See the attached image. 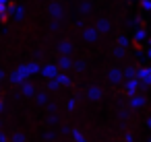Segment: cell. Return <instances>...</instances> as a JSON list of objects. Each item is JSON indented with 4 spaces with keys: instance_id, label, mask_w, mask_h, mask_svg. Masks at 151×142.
Masks as SVG:
<instances>
[{
    "instance_id": "1",
    "label": "cell",
    "mask_w": 151,
    "mask_h": 142,
    "mask_svg": "<svg viewBox=\"0 0 151 142\" xmlns=\"http://www.w3.org/2000/svg\"><path fill=\"white\" fill-rule=\"evenodd\" d=\"M48 15H50L54 21H58V23L64 19V9H62V2H60V0H54V2L48 4Z\"/></svg>"
},
{
    "instance_id": "2",
    "label": "cell",
    "mask_w": 151,
    "mask_h": 142,
    "mask_svg": "<svg viewBox=\"0 0 151 142\" xmlns=\"http://www.w3.org/2000/svg\"><path fill=\"white\" fill-rule=\"evenodd\" d=\"M56 52H58L60 56H70V54L75 52V43H73L70 39H60V41L56 43Z\"/></svg>"
},
{
    "instance_id": "3",
    "label": "cell",
    "mask_w": 151,
    "mask_h": 142,
    "mask_svg": "<svg viewBox=\"0 0 151 142\" xmlns=\"http://www.w3.org/2000/svg\"><path fill=\"white\" fill-rule=\"evenodd\" d=\"M81 37H83V41H85V43H95V41L99 39V33H97L93 27H83Z\"/></svg>"
},
{
    "instance_id": "4",
    "label": "cell",
    "mask_w": 151,
    "mask_h": 142,
    "mask_svg": "<svg viewBox=\"0 0 151 142\" xmlns=\"http://www.w3.org/2000/svg\"><path fill=\"white\" fill-rule=\"evenodd\" d=\"M40 72H42L46 78H56V74H58L60 70H58V66H56L54 62H48V64H44V66L40 68Z\"/></svg>"
},
{
    "instance_id": "5",
    "label": "cell",
    "mask_w": 151,
    "mask_h": 142,
    "mask_svg": "<svg viewBox=\"0 0 151 142\" xmlns=\"http://www.w3.org/2000/svg\"><path fill=\"white\" fill-rule=\"evenodd\" d=\"M99 35H104V33H110L112 31V23H110V19H97V23H95V27H93Z\"/></svg>"
},
{
    "instance_id": "6",
    "label": "cell",
    "mask_w": 151,
    "mask_h": 142,
    "mask_svg": "<svg viewBox=\"0 0 151 142\" xmlns=\"http://www.w3.org/2000/svg\"><path fill=\"white\" fill-rule=\"evenodd\" d=\"M27 76H29V74H27L25 66H19V68H17V70H15V72L11 74V80H13V82H23V80H25Z\"/></svg>"
},
{
    "instance_id": "7",
    "label": "cell",
    "mask_w": 151,
    "mask_h": 142,
    "mask_svg": "<svg viewBox=\"0 0 151 142\" xmlns=\"http://www.w3.org/2000/svg\"><path fill=\"white\" fill-rule=\"evenodd\" d=\"M108 80H110L112 84H120V82H122V70H120V68H110Z\"/></svg>"
},
{
    "instance_id": "8",
    "label": "cell",
    "mask_w": 151,
    "mask_h": 142,
    "mask_svg": "<svg viewBox=\"0 0 151 142\" xmlns=\"http://www.w3.org/2000/svg\"><path fill=\"white\" fill-rule=\"evenodd\" d=\"M58 70L62 68V70H68V68H73V60H70V56H60V60H58Z\"/></svg>"
},
{
    "instance_id": "9",
    "label": "cell",
    "mask_w": 151,
    "mask_h": 142,
    "mask_svg": "<svg viewBox=\"0 0 151 142\" xmlns=\"http://www.w3.org/2000/svg\"><path fill=\"white\" fill-rule=\"evenodd\" d=\"M141 82L137 80V78H130V80H126V84H124V89H126V93L128 95H134L137 93V87H139Z\"/></svg>"
},
{
    "instance_id": "10",
    "label": "cell",
    "mask_w": 151,
    "mask_h": 142,
    "mask_svg": "<svg viewBox=\"0 0 151 142\" xmlns=\"http://www.w3.org/2000/svg\"><path fill=\"white\" fill-rule=\"evenodd\" d=\"M132 39H134L137 43H141V41H145V39H147V31H145L143 27H139V29H137V31L132 33Z\"/></svg>"
},
{
    "instance_id": "11",
    "label": "cell",
    "mask_w": 151,
    "mask_h": 142,
    "mask_svg": "<svg viewBox=\"0 0 151 142\" xmlns=\"http://www.w3.org/2000/svg\"><path fill=\"white\" fill-rule=\"evenodd\" d=\"M91 9H93V6H91L89 0H81V4H79V13H81L83 17H85V15H89V13H91Z\"/></svg>"
},
{
    "instance_id": "12",
    "label": "cell",
    "mask_w": 151,
    "mask_h": 142,
    "mask_svg": "<svg viewBox=\"0 0 151 142\" xmlns=\"http://www.w3.org/2000/svg\"><path fill=\"white\" fill-rule=\"evenodd\" d=\"M23 66H25V70H27V74H29V76H31V74H37V72H40V68H42L37 62H29V64H23Z\"/></svg>"
},
{
    "instance_id": "13",
    "label": "cell",
    "mask_w": 151,
    "mask_h": 142,
    "mask_svg": "<svg viewBox=\"0 0 151 142\" xmlns=\"http://www.w3.org/2000/svg\"><path fill=\"white\" fill-rule=\"evenodd\" d=\"M116 45L126 50V48L130 45V39H128V35H118V37H116Z\"/></svg>"
},
{
    "instance_id": "14",
    "label": "cell",
    "mask_w": 151,
    "mask_h": 142,
    "mask_svg": "<svg viewBox=\"0 0 151 142\" xmlns=\"http://www.w3.org/2000/svg\"><path fill=\"white\" fill-rule=\"evenodd\" d=\"M122 78H128V80H130V78H137V68H134V66L124 68V70H122Z\"/></svg>"
},
{
    "instance_id": "15",
    "label": "cell",
    "mask_w": 151,
    "mask_h": 142,
    "mask_svg": "<svg viewBox=\"0 0 151 142\" xmlns=\"http://www.w3.org/2000/svg\"><path fill=\"white\" fill-rule=\"evenodd\" d=\"M112 56H114L116 60H122V58L126 56V50H124V48H118V45H116V48L112 50Z\"/></svg>"
},
{
    "instance_id": "16",
    "label": "cell",
    "mask_w": 151,
    "mask_h": 142,
    "mask_svg": "<svg viewBox=\"0 0 151 142\" xmlns=\"http://www.w3.org/2000/svg\"><path fill=\"white\" fill-rule=\"evenodd\" d=\"M23 93H25L27 97H31V95L35 93V87H33L31 82H23Z\"/></svg>"
},
{
    "instance_id": "17",
    "label": "cell",
    "mask_w": 151,
    "mask_h": 142,
    "mask_svg": "<svg viewBox=\"0 0 151 142\" xmlns=\"http://www.w3.org/2000/svg\"><path fill=\"white\" fill-rule=\"evenodd\" d=\"M56 82H58V84H68V82H70V78H68L66 74L58 72V74H56Z\"/></svg>"
},
{
    "instance_id": "18",
    "label": "cell",
    "mask_w": 151,
    "mask_h": 142,
    "mask_svg": "<svg viewBox=\"0 0 151 142\" xmlns=\"http://www.w3.org/2000/svg\"><path fill=\"white\" fill-rule=\"evenodd\" d=\"M143 103H145V99H143L141 95H137V97H132V101H130V105H132V107H141Z\"/></svg>"
},
{
    "instance_id": "19",
    "label": "cell",
    "mask_w": 151,
    "mask_h": 142,
    "mask_svg": "<svg viewBox=\"0 0 151 142\" xmlns=\"http://www.w3.org/2000/svg\"><path fill=\"white\" fill-rule=\"evenodd\" d=\"M99 95H101V91H99L97 87H91V89H89V97H91V99H99Z\"/></svg>"
},
{
    "instance_id": "20",
    "label": "cell",
    "mask_w": 151,
    "mask_h": 142,
    "mask_svg": "<svg viewBox=\"0 0 151 142\" xmlns=\"http://www.w3.org/2000/svg\"><path fill=\"white\" fill-rule=\"evenodd\" d=\"M141 6H143V11L151 13V0H141Z\"/></svg>"
},
{
    "instance_id": "21",
    "label": "cell",
    "mask_w": 151,
    "mask_h": 142,
    "mask_svg": "<svg viewBox=\"0 0 151 142\" xmlns=\"http://www.w3.org/2000/svg\"><path fill=\"white\" fill-rule=\"evenodd\" d=\"M73 66H75L77 70H85V62H83V60H79V62H73Z\"/></svg>"
},
{
    "instance_id": "22",
    "label": "cell",
    "mask_w": 151,
    "mask_h": 142,
    "mask_svg": "<svg viewBox=\"0 0 151 142\" xmlns=\"http://www.w3.org/2000/svg\"><path fill=\"white\" fill-rule=\"evenodd\" d=\"M50 29H52V31H58V29H60V23H58V21H52V23H50Z\"/></svg>"
},
{
    "instance_id": "23",
    "label": "cell",
    "mask_w": 151,
    "mask_h": 142,
    "mask_svg": "<svg viewBox=\"0 0 151 142\" xmlns=\"http://www.w3.org/2000/svg\"><path fill=\"white\" fill-rule=\"evenodd\" d=\"M60 84L56 82V78H50V84H48V89H58Z\"/></svg>"
},
{
    "instance_id": "24",
    "label": "cell",
    "mask_w": 151,
    "mask_h": 142,
    "mask_svg": "<svg viewBox=\"0 0 151 142\" xmlns=\"http://www.w3.org/2000/svg\"><path fill=\"white\" fill-rule=\"evenodd\" d=\"M37 101H40V103H46V95L40 93V95H37Z\"/></svg>"
},
{
    "instance_id": "25",
    "label": "cell",
    "mask_w": 151,
    "mask_h": 142,
    "mask_svg": "<svg viewBox=\"0 0 151 142\" xmlns=\"http://www.w3.org/2000/svg\"><path fill=\"white\" fill-rule=\"evenodd\" d=\"M0 15H6V4L0 2Z\"/></svg>"
},
{
    "instance_id": "26",
    "label": "cell",
    "mask_w": 151,
    "mask_h": 142,
    "mask_svg": "<svg viewBox=\"0 0 151 142\" xmlns=\"http://www.w3.org/2000/svg\"><path fill=\"white\" fill-rule=\"evenodd\" d=\"M147 58H151V43H149V50H147Z\"/></svg>"
},
{
    "instance_id": "27",
    "label": "cell",
    "mask_w": 151,
    "mask_h": 142,
    "mask_svg": "<svg viewBox=\"0 0 151 142\" xmlns=\"http://www.w3.org/2000/svg\"><path fill=\"white\" fill-rule=\"evenodd\" d=\"M0 2H2V4H9V2H11V0H0Z\"/></svg>"
},
{
    "instance_id": "28",
    "label": "cell",
    "mask_w": 151,
    "mask_h": 142,
    "mask_svg": "<svg viewBox=\"0 0 151 142\" xmlns=\"http://www.w3.org/2000/svg\"><path fill=\"white\" fill-rule=\"evenodd\" d=\"M2 76H4V72H2V70H0V78H2Z\"/></svg>"
},
{
    "instance_id": "29",
    "label": "cell",
    "mask_w": 151,
    "mask_h": 142,
    "mask_svg": "<svg viewBox=\"0 0 151 142\" xmlns=\"http://www.w3.org/2000/svg\"><path fill=\"white\" fill-rule=\"evenodd\" d=\"M149 126H151V119H149Z\"/></svg>"
}]
</instances>
